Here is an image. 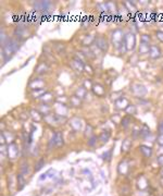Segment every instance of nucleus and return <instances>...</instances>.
<instances>
[{
    "label": "nucleus",
    "instance_id": "10",
    "mask_svg": "<svg viewBox=\"0 0 163 196\" xmlns=\"http://www.w3.org/2000/svg\"><path fill=\"white\" fill-rule=\"evenodd\" d=\"M139 133H140V136L143 138H148L149 136L151 135V132H150V129H149L147 125H144L143 127H141L140 130H139Z\"/></svg>",
    "mask_w": 163,
    "mask_h": 196
},
{
    "label": "nucleus",
    "instance_id": "28",
    "mask_svg": "<svg viewBox=\"0 0 163 196\" xmlns=\"http://www.w3.org/2000/svg\"><path fill=\"white\" fill-rule=\"evenodd\" d=\"M31 113H32V115H34V119L39 120V116H38V113H36V115H35V110H31Z\"/></svg>",
    "mask_w": 163,
    "mask_h": 196
},
{
    "label": "nucleus",
    "instance_id": "4",
    "mask_svg": "<svg viewBox=\"0 0 163 196\" xmlns=\"http://www.w3.org/2000/svg\"><path fill=\"white\" fill-rule=\"evenodd\" d=\"M112 37H113V43L116 45V46H119L120 44H122V43L124 42V39H125L124 34L122 33V31H120V29L114 31L113 34H112Z\"/></svg>",
    "mask_w": 163,
    "mask_h": 196
},
{
    "label": "nucleus",
    "instance_id": "20",
    "mask_svg": "<svg viewBox=\"0 0 163 196\" xmlns=\"http://www.w3.org/2000/svg\"><path fill=\"white\" fill-rule=\"evenodd\" d=\"M130 118H128V117L123 118V120H122V125H123L124 127H127V126H128V124H130Z\"/></svg>",
    "mask_w": 163,
    "mask_h": 196
},
{
    "label": "nucleus",
    "instance_id": "30",
    "mask_svg": "<svg viewBox=\"0 0 163 196\" xmlns=\"http://www.w3.org/2000/svg\"><path fill=\"white\" fill-rule=\"evenodd\" d=\"M162 177H163V171H162Z\"/></svg>",
    "mask_w": 163,
    "mask_h": 196
},
{
    "label": "nucleus",
    "instance_id": "21",
    "mask_svg": "<svg viewBox=\"0 0 163 196\" xmlns=\"http://www.w3.org/2000/svg\"><path fill=\"white\" fill-rule=\"evenodd\" d=\"M96 142H97V137H96V136H91L88 140V145L89 146H94V145L96 144Z\"/></svg>",
    "mask_w": 163,
    "mask_h": 196
},
{
    "label": "nucleus",
    "instance_id": "14",
    "mask_svg": "<svg viewBox=\"0 0 163 196\" xmlns=\"http://www.w3.org/2000/svg\"><path fill=\"white\" fill-rule=\"evenodd\" d=\"M148 185V182L145 178H139V181H138V186L140 190H145Z\"/></svg>",
    "mask_w": 163,
    "mask_h": 196
},
{
    "label": "nucleus",
    "instance_id": "11",
    "mask_svg": "<svg viewBox=\"0 0 163 196\" xmlns=\"http://www.w3.org/2000/svg\"><path fill=\"white\" fill-rule=\"evenodd\" d=\"M97 46L99 47L101 50H107L108 48V43L105 42V39L104 38H102V37H100V38H98L97 39Z\"/></svg>",
    "mask_w": 163,
    "mask_h": 196
},
{
    "label": "nucleus",
    "instance_id": "13",
    "mask_svg": "<svg viewBox=\"0 0 163 196\" xmlns=\"http://www.w3.org/2000/svg\"><path fill=\"white\" fill-rule=\"evenodd\" d=\"M150 51V47L149 44H143L140 43V46H139V54H147V52Z\"/></svg>",
    "mask_w": 163,
    "mask_h": 196
},
{
    "label": "nucleus",
    "instance_id": "22",
    "mask_svg": "<svg viewBox=\"0 0 163 196\" xmlns=\"http://www.w3.org/2000/svg\"><path fill=\"white\" fill-rule=\"evenodd\" d=\"M157 162L160 167H163V154L159 155V156L157 157Z\"/></svg>",
    "mask_w": 163,
    "mask_h": 196
},
{
    "label": "nucleus",
    "instance_id": "17",
    "mask_svg": "<svg viewBox=\"0 0 163 196\" xmlns=\"http://www.w3.org/2000/svg\"><path fill=\"white\" fill-rule=\"evenodd\" d=\"M43 166H45V159H40V160L38 161L37 163H36V166H35V171H39V170L43 167Z\"/></svg>",
    "mask_w": 163,
    "mask_h": 196
},
{
    "label": "nucleus",
    "instance_id": "7",
    "mask_svg": "<svg viewBox=\"0 0 163 196\" xmlns=\"http://www.w3.org/2000/svg\"><path fill=\"white\" fill-rule=\"evenodd\" d=\"M149 54H150L151 59H158L161 57V50H160L159 47H157V46H151Z\"/></svg>",
    "mask_w": 163,
    "mask_h": 196
},
{
    "label": "nucleus",
    "instance_id": "2",
    "mask_svg": "<svg viewBox=\"0 0 163 196\" xmlns=\"http://www.w3.org/2000/svg\"><path fill=\"white\" fill-rule=\"evenodd\" d=\"M63 145V137H62V133L61 132H56L53 133V136H52L51 141H50V148L52 146L53 147H61Z\"/></svg>",
    "mask_w": 163,
    "mask_h": 196
},
{
    "label": "nucleus",
    "instance_id": "12",
    "mask_svg": "<svg viewBox=\"0 0 163 196\" xmlns=\"http://www.w3.org/2000/svg\"><path fill=\"white\" fill-rule=\"evenodd\" d=\"M127 169H128L127 162L124 160L120 163V166H119V173H121V174H125V173L127 172Z\"/></svg>",
    "mask_w": 163,
    "mask_h": 196
},
{
    "label": "nucleus",
    "instance_id": "1",
    "mask_svg": "<svg viewBox=\"0 0 163 196\" xmlns=\"http://www.w3.org/2000/svg\"><path fill=\"white\" fill-rule=\"evenodd\" d=\"M18 50V44L14 42V40H9L3 47V56L6 58V61L8 60L9 58H11L13 54Z\"/></svg>",
    "mask_w": 163,
    "mask_h": 196
},
{
    "label": "nucleus",
    "instance_id": "6",
    "mask_svg": "<svg viewBox=\"0 0 163 196\" xmlns=\"http://www.w3.org/2000/svg\"><path fill=\"white\" fill-rule=\"evenodd\" d=\"M132 90L135 95H137V96H144V95H146V93H147V88L145 87V86L140 85V84H135V85H133Z\"/></svg>",
    "mask_w": 163,
    "mask_h": 196
},
{
    "label": "nucleus",
    "instance_id": "29",
    "mask_svg": "<svg viewBox=\"0 0 163 196\" xmlns=\"http://www.w3.org/2000/svg\"><path fill=\"white\" fill-rule=\"evenodd\" d=\"M46 178H47V173H46V174H43V175H41V177H40V180H45Z\"/></svg>",
    "mask_w": 163,
    "mask_h": 196
},
{
    "label": "nucleus",
    "instance_id": "23",
    "mask_svg": "<svg viewBox=\"0 0 163 196\" xmlns=\"http://www.w3.org/2000/svg\"><path fill=\"white\" fill-rule=\"evenodd\" d=\"M112 149H110L109 152H104V155H103V159L104 160H110V157H111V154H112Z\"/></svg>",
    "mask_w": 163,
    "mask_h": 196
},
{
    "label": "nucleus",
    "instance_id": "5",
    "mask_svg": "<svg viewBox=\"0 0 163 196\" xmlns=\"http://www.w3.org/2000/svg\"><path fill=\"white\" fill-rule=\"evenodd\" d=\"M52 7L51 2L50 1H37L35 2V8L37 9V10H40L43 11V12H45V11H48L50 8Z\"/></svg>",
    "mask_w": 163,
    "mask_h": 196
},
{
    "label": "nucleus",
    "instance_id": "27",
    "mask_svg": "<svg viewBox=\"0 0 163 196\" xmlns=\"http://www.w3.org/2000/svg\"><path fill=\"white\" fill-rule=\"evenodd\" d=\"M109 137H110V136H109V133H103L102 134V136H101V140H102V142H107V141L108 140H109Z\"/></svg>",
    "mask_w": 163,
    "mask_h": 196
},
{
    "label": "nucleus",
    "instance_id": "16",
    "mask_svg": "<svg viewBox=\"0 0 163 196\" xmlns=\"http://www.w3.org/2000/svg\"><path fill=\"white\" fill-rule=\"evenodd\" d=\"M18 181H19L20 188H23V186L25 185V180H24V175H23L22 173H20V174L18 175Z\"/></svg>",
    "mask_w": 163,
    "mask_h": 196
},
{
    "label": "nucleus",
    "instance_id": "9",
    "mask_svg": "<svg viewBox=\"0 0 163 196\" xmlns=\"http://www.w3.org/2000/svg\"><path fill=\"white\" fill-rule=\"evenodd\" d=\"M8 152H9V157L11 159H14L15 157L18 156V148L14 144H10L8 147Z\"/></svg>",
    "mask_w": 163,
    "mask_h": 196
},
{
    "label": "nucleus",
    "instance_id": "24",
    "mask_svg": "<svg viewBox=\"0 0 163 196\" xmlns=\"http://www.w3.org/2000/svg\"><path fill=\"white\" fill-rule=\"evenodd\" d=\"M155 35H157L158 39H159L160 42H162V43H163V31H157Z\"/></svg>",
    "mask_w": 163,
    "mask_h": 196
},
{
    "label": "nucleus",
    "instance_id": "3",
    "mask_svg": "<svg viewBox=\"0 0 163 196\" xmlns=\"http://www.w3.org/2000/svg\"><path fill=\"white\" fill-rule=\"evenodd\" d=\"M125 46H126V50H130V49H134L135 44H136V39H135V35L132 33H127L125 36Z\"/></svg>",
    "mask_w": 163,
    "mask_h": 196
},
{
    "label": "nucleus",
    "instance_id": "15",
    "mask_svg": "<svg viewBox=\"0 0 163 196\" xmlns=\"http://www.w3.org/2000/svg\"><path fill=\"white\" fill-rule=\"evenodd\" d=\"M130 140H125L123 142V145H122V152H127L128 150H130Z\"/></svg>",
    "mask_w": 163,
    "mask_h": 196
},
{
    "label": "nucleus",
    "instance_id": "19",
    "mask_svg": "<svg viewBox=\"0 0 163 196\" xmlns=\"http://www.w3.org/2000/svg\"><path fill=\"white\" fill-rule=\"evenodd\" d=\"M21 173H22L23 175L28 173V166H27L26 163H23L22 165V167H21Z\"/></svg>",
    "mask_w": 163,
    "mask_h": 196
},
{
    "label": "nucleus",
    "instance_id": "8",
    "mask_svg": "<svg viewBox=\"0 0 163 196\" xmlns=\"http://www.w3.org/2000/svg\"><path fill=\"white\" fill-rule=\"evenodd\" d=\"M139 150H140L141 155L146 157V158H149V157L152 156V148L146 146V145H140L139 146Z\"/></svg>",
    "mask_w": 163,
    "mask_h": 196
},
{
    "label": "nucleus",
    "instance_id": "26",
    "mask_svg": "<svg viewBox=\"0 0 163 196\" xmlns=\"http://www.w3.org/2000/svg\"><path fill=\"white\" fill-rule=\"evenodd\" d=\"M158 131H159L160 134H162L163 135V120L162 121H160L159 125H158Z\"/></svg>",
    "mask_w": 163,
    "mask_h": 196
},
{
    "label": "nucleus",
    "instance_id": "25",
    "mask_svg": "<svg viewBox=\"0 0 163 196\" xmlns=\"http://www.w3.org/2000/svg\"><path fill=\"white\" fill-rule=\"evenodd\" d=\"M157 142H158V144H159L160 146H163V135H162V134H160V135L158 136Z\"/></svg>",
    "mask_w": 163,
    "mask_h": 196
},
{
    "label": "nucleus",
    "instance_id": "18",
    "mask_svg": "<svg viewBox=\"0 0 163 196\" xmlns=\"http://www.w3.org/2000/svg\"><path fill=\"white\" fill-rule=\"evenodd\" d=\"M140 42L143 43V44H149V42H150V36L147 35V34L141 35L140 36Z\"/></svg>",
    "mask_w": 163,
    "mask_h": 196
}]
</instances>
